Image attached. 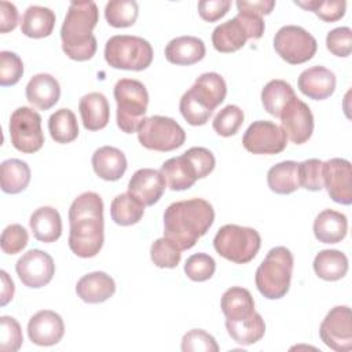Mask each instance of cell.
I'll return each mask as SVG.
<instances>
[{"mask_svg": "<svg viewBox=\"0 0 352 352\" xmlns=\"http://www.w3.org/2000/svg\"><path fill=\"white\" fill-rule=\"evenodd\" d=\"M69 248L82 258L95 257L104 241L103 201L99 194L87 191L80 194L69 209Z\"/></svg>", "mask_w": 352, "mask_h": 352, "instance_id": "1", "label": "cell"}, {"mask_svg": "<svg viewBox=\"0 0 352 352\" xmlns=\"http://www.w3.org/2000/svg\"><path fill=\"white\" fill-rule=\"evenodd\" d=\"M214 221L213 206L202 198L170 204L164 212V236L173 241L180 250L191 249Z\"/></svg>", "mask_w": 352, "mask_h": 352, "instance_id": "2", "label": "cell"}, {"mask_svg": "<svg viewBox=\"0 0 352 352\" xmlns=\"http://www.w3.org/2000/svg\"><path fill=\"white\" fill-rule=\"evenodd\" d=\"M99 21V11L95 1H72L60 28L62 50L73 60L84 62L91 59L98 48L94 28Z\"/></svg>", "mask_w": 352, "mask_h": 352, "instance_id": "3", "label": "cell"}, {"mask_svg": "<svg viewBox=\"0 0 352 352\" xmlns=\"http://www.w3.org/2000/svg\"><path fill=\"white\" fill-rule=\"evenodd\" d=\"M226 95L227 85L224 78L214 72L204 73L183 94L179 103L180 113L190 125H204L210 118L213 110L223 103Z\"/></svg>", "mask_w": 352, "mask_h": 352, "instance_id": "4", "label": "cell"}, {"mask_svg": "<svg viewBox=\"0 0 352 352\" xmlns=\"http://www.w3.org/2000/svg\"><path fill=\"white\" fill-rule=\"evenodd\" d=\"M294 258L285 246L272 248L256 271V286L268 300L286 296L290 287Z\"/></svg>", "mask_w": 352, "mask_h": 352, "instance_id": "5", "label": "cell"}, {"mask_svg": "<svg viewBox=\"0 0 352 352\" xmlns=\"http://www.w3.org/2000/svg\"><path fill=\"white\" fill-rule=\"evenodd\" d=\"M265 29L263 16L249 11L238 10V14L220 25L212 33V44L216 51L228 54L241 50L248 38L257 40Z\"/></svg>", "mask_w": 352, "mask_h": 352, "instance_id": "6", "label": "cell"}, {"mask_svg": "<svg viewBox=\"0 0 352 352\" xmlns=\"http://www.w3.org/2000/svg\"><path fill=\"white\" fill-rule=\"evenodd\" d=\"M117 102V125L125 133L138 131L148 104V92L143 82L135 78H121L114 85Z\"/></svg>", "mask_w": 352, "mask_h": 352, "instance_id": "7", "label": "cell"}, {"mask_svg": "<svg viewBox=\"0 0 352 352\" xmlns=\"http://www.w3.org/2000/svg\"><path fill=\"white\" fill-rule=\"evenodd\" d=\"M151 44L139 36L116 34L106 41L104 59L114 69L140 72L153 62Z\"/></svg>", "mask_w": 352, "mask_h": 352, "instance_id": "8", "label": "cell"}, {"mask_svg": "<svg viewBox=\"0 0 352 352\" xmlns=\"http://www.w3.org/2000/svg\"><path fill=\"white\" fill-rule=\"evenodd\" d=\"M261 246L260 234L252 227L226 224L219 228L213 239L214 250L224 258L246 264L252 261Z\"/></svg>", "mask_w": 352, "mask_h": 352, "instance_id": "9", "label": "cell"}, {"mask_svg": "<svg viewBox=\"0 0 352 352\" xmlns=\"http://www.w3.org/2000/svg\"><path fill=\"white\" fill-rule=\"evenodd\" d=\"M139 143L154 151H172L183 146L186 140L184 129L170 117H144L138 128Z\"/></svg>", "mask_w": 352, "mask_h": 352, "instance_id": "10", "label": "cell"}, {"mask_svg": "<svg viewBox=\"0 0 352 352\" xmlns=\"http://www.w3.org/2000/svg\"><path fill=\"white\" fill-rule=\"evenodd\" d=\"M274 48L287 63L300 65L314 58L318 50V43L304 28L286 25L275 33Z\"/></svg>", "mask_w": 352, "mask_h": 352, "instance_id": "11", "label": "cell"}, {"mask_svg": "<svg viewBox=\"0 0 352 352\" xmlns=\"http://www.w3.org/2000/svg\"><path fill=\"white\" fill-rule=\"evenodd\" d=\"M10 138L12 146L25 154L38 151L44 144L41 117L30 107L22 106L14 110L10 118Z\"/></svg>", "mask_w": 352, "mask_h": 352, "instance_id": "12", "label": "cell"}, {"mask_svg": "<svg viewBox=\"0 0 352 352\" xmlns=\"http://www.w3.org/2000/svg\"><path fill=\"white\" fill-rule=\"evenodd\" d=\"M242 144L253 154H278L286 148L287 136L275 122L258 120L248 126Z\"/></svg>", "mask_w": 352, "mask_h": 352, "instance_id": "13", "label": "cell"}, {"mask_svg": "<svg viewBox=\"0 0 352 352\" xmlns=\"http://www.w3.org/2000/svg\"><path fill=\"white\" fill-rule=\"evenodd\" d=\"M320 340L330 349L348 352L352 348V316L351 308L337 305L324 316L319 327Z\"/></svg>", "mask_w": 352, "mask_h": 352, "instance_id": "14", "label": "cell"}, {"mask_svg": "<svg viewBox=\"0 0 352 352\" xmlns=\"http://www.w3.org/2000/svg\"><path fill=\"white\" fill-rule=\"evenodd\" d=\"M15 271L25 286L38 289L51 282L55 274V264L47 252L30 249L16 261Z\"/></svg>", "mask_w": 352, "mask_h": 352, "instance_id": "15", "label": "cell"}, {"mask_svg": "<svg viewBox=\"0 0 352 352\" xmlns=\"http://www.w3.org/2000/svg\"><path fill=\"white\" fill-rule=\"evenodd\" d=\"M282 129L287 139L296 144L305 143L314 132V116L309 106L298 99L293 98L279 116Z\"/></svg>", "mask_w": 352, "mask_h": 352, "instance_id": "16", "label": "cell"}, {"mask_svg": "<svg viewBox=\"0 0 352 352\" xmlns=\"http://www.w3.org/2000/svg\"><path fill=\"white\" fill-rule=\"evenodd\" d=\"M351 162L344 158H331L323 162V187L330 198L341 205L352 202Z\"/></svg>", "mask_w": 352, "mask_h": 352, "instance_id": "17", "label": "cell"}, {"mask_svg": "<svg viewBox=\"0 0 352 352\" xmlns=\"http://www.w3.org/2000/svg\"><path fill=\"white\" fill-rule=\"evenodd\" d=\"M65 334V323L59 314L51 309L36 312L28 323V336L30 341L40 346L58 344Z\"/></svg>", "mask_w": 352, "mask_h": 352, "instance_id": "18", "label": "cell"}, {"mask_svg": "<svg viewBox=\"0 0 352 352\" xmlns=\"http://www.w3.org/2000/svg\"><path fill=\"white\" fill-rule=\"evenodd\" d=\"M166 187L162 173L157 169H138L128 183V192L144 206H151L160 201Z\"/></svg>", "mask_w": 352, "mask_h": 352, "instance_id": "19", "label": "cell"}, {"mask_svg": "<svg viewBox=\"0 0 352 352\" xmlns=\"http://www.w3.org/2000/svg\"><path fill=\"white\" fill-rule=\"evenodd\" d=\"M336 74L323 66L305 69L297 80L298 89L314 100H323L331 96L336 89Z\"/></svg>", "mask_w": 352, "mask_h": 352, "instance_id": "20", "label": "cell"}, {"mask_svg": "<svg viewBox=\"0 0 352 352\" xmlns=\"http://www.w3.org/2000/svg\"><path fill=\"white\" fill-rule=\"evenodd\" d=\"M28 102L38 110H48L55 106L60 96V85L58 80L47 73L33 76L25 89Z\"/></svg>", "mask_w": 352, "mask_h": 352, "instance_id": "21", "label": "cell"}, {"mask_svg": "<svg viewBox=\"0 0 352 352\" xmlns=\"http://www.w3.org/2000/svg\"><path fill=\"white\" fill-rule=\"evenodd\" d=\"M116 292L114 279L102 271L84 275L76 285L77 296L88 304H99L109 300Z\"/></svg>", "mask_w": 352, "mask_h": 352, "instance_id": "22", "label": "cell"}, {"mask_svg": "<svg viewBox=\"0 0 352 352\" xmlns=\"http://www.w3.org/2000/svg\"><path fill=\"white\" fill-rule=\"evenodd\" d=\"M206 54L205 43L194 36H180L170 40L165 47L168 62L180 66H190L204 59Z\"/></svg>", "mask_w": 352, "mask_h": 352, "instance_id": "23", "label": "cell"}, {"mask_svg": "<svg viewBox=\"0 0 352 352\" xmlns=\"http://www.w3.org/2000/svg\"><path fill=\"white\" fill-rule=\"evenodd\" d=\"M125 154L113 146H103L92 154V168L95 173L107 182H116L126 170Z\"/></svg>", "mask_w": 352, "mask_h": 352, "instance_id": "24", "label": "cell"}, {"mask_svg": "<svg viewBox=\"0 0 352 352\" xmlns=\"http://www.w3.org/2000/svg\"><path fill=\"white\" fill-rule=\"evenodd\" d=\"M160 172L162 173L166 186L173 191L187 190L199 179L195 166L184 154L166 160Z\"/></svg>", "mask_w": 352, "mask_h": 352, "instance_id": "25", "label": "cell"}, {"mask_svg": "<svg viewBox=\"0 0 352 352\" xmlns=\"http://www.w3.org/2000/svg\"><path fill=\"white\" fill-rule=\"evenodd\" d=\"M78 110L85 129H103L110 120V107L106 96L100 92H89L80 99Z\"/></svg>", "mask_w": 352, "mask_h": 352, "instance_id": "26", "label": "cell"}, {"mask_svg": "<svg viewBox=\"0 0 352 352\" xmlns=\"http://www.w3.org/2000/svg\"><path fill=\"white\" fill-rule=\"evenodd\" d=\"M346 216L333 209L322 210L314 221L315 238L322 243H338L346 236Z\"/></svg>", "mask_w": 352, "mask_h": 352, "instance_id": "27", "label": "cell"}, {"mask_svg": "<svg viewBox=\"0 0 352 352\" xmlns=\"http://www.w3.org/2000/svg\"><path fill=\"white\" fill-rule=\"evenodd\" d=\"M34 238L44 243H51L62 235V219L59 212L52 206H41L36 209L29 220Z\"/></svg>", "mask_w": 352, "mask_h": 352, "instance_id": "28", "label": "cell"}, {"mask_svg": "<svg viewBox=\"0 0 352 352\" xmlns=\"http://www.w3.org/2000/svg\"><path fill=\"white\" fill-rule=\"evenodd\" d=\"M220 305L226 320L231 322L246 320L256 312L254 300L250 292L239 286H232L227 289L221 296Z\"/></svg>", "mask_w": 352, "mask_h": 352, "instance_id": "29", "label": "cell"}, {"mask_svg": "<svg viewBox=\"0 0 352 352\" xmlns=\"http://www.w3.org/2000/svg\"><path fill=\"white\" fill-rule=\"evenodd\" d=\"M55 14L52 10L41 6H30L22 15L21 32L32 38H43L52 33L55 26Z\"/></svg>", "mask_w": 352, "mask_h": 352, "instance_id": "30", "label": "cell"}, {"mask_svg": "<svg viewBox=\"0 0 352 352\" xmlns=\"http://www.w3.org/2000/svg\"><path fill=\"white\" fill-rule=\"evenodd\" d=\"M314 271L323 280H338L348 272V257L337 249L320 250L314 258Z\"/></svg>", "mask_w": 352, "mask_h": 352, "instance_id": "31", "label": "cell"}, {"mask_svg": "<svg viewBox=\"0 0 352 352\" xmlns=\"http://www.w3.org/2000/svg\"><path fill=\"white\" fill-rule=\"evenodd\" d=\"M267 183L271 191L276 194H292L300 188L298 162L282 161L270 168L267 173Z\"/></svg>", "mask_w": 352, "mask_h": 352, "instance_id": "32", "label": "cell"}, {"mask_svg": "<svg viewBox=\"0 0 352 352\" xmlns=\"http://www.w3.org/2000/svg\"><path fill=\"white\" fill-rule=\"evenodd\" d=\"M30 182L29 165L18 158H10L1 162L0 184L7 194H18L23 191Z\"/></svg>", "mask_w": 352, "mask_h": 352, "instance_id": "33", "label": "cell"}, {"mask_svg": "<svg viewBox=\"0 0 352 352\" xmlns=\"http://www.w3.org/2000/svg\"><path fill=\"white\" fill-rule=\"evenodd\" d=\"M293 98H296V94L292 85L287 81L279 78L268 81L261 91V102L264 110L278 118Z\"/></svg>", "mask_w": 352, "mask_h": 352, "instance_id": "34", "label": "cell"}, {"mask_svg": "<svg viewBox=\"0 0 352 352\" xmlns=\"http://www.w3.org/2000/svg\"><path fill=\"white\" fill-rule=\"evenodd\" d=\"M226 329L230 337L239 345H252L260 341L265 333L264 319L254 312L249 319L241 322L226 320Z\"/></svg>", "mask_w": 352, "mask_h": 352, "instance_id": "35", "label": "cell"}, {"mask_svg": "<svg viewBox=\"0 0 352 352\" xmlns=\"http://www.w3.org/2000/svg\"><path fill=\"white\" fill-rule=\"evenodd\" d=\"M110 214L116 224L126 227L140 221L144 214V205L129 192L117 195L110 205Z\"/></svg>", "mask_w": 352, "mask_h": 352, "instance_id": "36", "label": "cell"}, {"mask_svg": "<svg viewBox=\"0 0 352 352\" xmlns=\"http://www.w3.org/2000/svg\"><path fill=\"white\" fill-rule=\"evenodd\" d=\"M48 131L56 143H70L78 136V124L70 109H59L48 120Z\"/></svg>", "mask_w": 352, "mask_h": 352, "instance_id": "37", "label": "cell"}, {"mask_svg": "<svg viewBox=\"0 0 352 352\" xmlns=\"http://www.w3.org/2000/svg\"><path fill=\"white\" fill-rule=\"evenodd\" d=\"M139 6L135 0H111L104 7V18L113 28H128L136 22Z\"/></svg>", "mask_w": 352, "mask_h": 352, "instance_id": "38", "label": "cell"}, {"mask_svg": "<svg viewBox=\"0 0 352 352\" xmlns=\"http://www.w3.org/2000/svg\"><path fill=\"white\" fill-rule=\"evenodd\" d=\"M180 248L166 236L158 238L150 248L151 261L160 268H175L180 263Z\"/></svg>", "mask_w": 352, "mask_h": 352, "instance_id": "39", "label": "cell"}, {"mask_svg": "<svg viewBox=\"0 0 352 352\" xmlns=\"http://www.w3.org/2000/svg\"><path fill=\"white\" fill-rule=\"evenodd\" d=\"M243 111L236 104H228L221 109L213 118V129L217 135L228 138L238 132L243 124Z\"/></svg>", "mask_w": 352, "mask_h": 352, "instance_id": "40", "label": "cell"}, {"mask_svg": "<svg viewBox=\"0 0 352 352\" xmlns=\"http://www.w3.org/2000/svg\"><path fill=\"white\" fill-rule=\"evenodd\" d=\"M298 7L315 12L324 22H336L345 15L346 3L344 0H308V1H294Z\"/></svg>", "mask_w": 352, "mask_h": 352, "instance_id": "41", "label": "cell"}, {"mask_svg": "<svg viewBox=\"0 0 352 352\" xmlns=\"http://www.w3.org/2000/svg\"><path fill=\"white\" fill-rule=\"evenodd\" d=\"M216 261L206 253H195L186 260L184 272L194 282H205L213 276Z\"/></svg>", "mask_w": 352, "mask_h": 352, "instance_id": "42", "label": "cell"}, {"mask_svg": "<svg viewBox=\"0 0 352 352\" xmlns=\"http://www.w3.org/2000/svg\"><path fill=\"white\" fill-rule=\"evenodd\" d=\"M300 187L309 191L323 188V162L318 158H309L298 162Z\"/></svg>", "mask_w": 352, "mask_h": 352, "instance_id": "43", "label": "cell"}, {"mask_svg": "<svg viewBox=\"0 0 352 352\" xmlns=\"http://www.w3.org/2000/svg\"><path fill=\"white\" fill-rule=\"evenodd\" d=\"M23 74L22 59L11 51L0 52V84L3 87L15 85Z\"/></svg>", "mask_w": 352, "mask_h": 352, "instance_id": "44", "label": "cell"}, {"mask_svg": "<svg viewBox=\"0 0 352 352\" xmlns=\"http://www.w3.org/2000/svg\"><path fill=\"white\" fill-rule=\"evenodd\" d=\"M0 351L1 352H15L21 348L23 336L22 329L15 318L12 316H1L0 318Z\"/></svg>", "mask_w": 352, "mask_h": 352, "instance_id": "45", "label": "cell"}, {"mask_svg": "<svg viewBox=\"0 0 352 352\" xmlns=\"http://www.w3.org/2000/svg\"><path fill=\"white\" fill-rule=\"evenodd\" d=\"M183 352H217L219 345L212 334L202 329H192L182 338Z\"/></svg>", "mask_w": 352, "mask_h": 352, "instance_id": "46", "label": "cell"}, {"mask_svg": "<svg viewBox=\"0 0 352 352\" xmlns=\"http://www.w3.org/2000/svg\"><path fill=\"white\" fill-rule=\"evenodd\" d=\"M29 242V234L25 227L21 224H10L7 226L0 238L1 250L7 254H16L22 252Z\"/></svg>", "mask_w": 352, "mask_h": 352, "instance_id": "47", "label": "cell"}, {"mask_svg": "<svg viewBox=\"0 0 352 352\" xmlns=\"http://www.w3.org/2000/svg\"><path fill=\"white\" fill-rule=\"evenodd\" d=\"M327 50L340 58H346L352 51V30L348 26H341L330 30L326 36Z\"/></svg>", "mask_w": 352, "mask_h": 352, "instance_id": "48", "label": "cell"}, {"mask_svg": "<svg viewBox=\"0 0 352 352\" xmlns=\"http://www.w3.org/2000/svg\"><path fill=\"white\" fill-rule=\"evenodd\" d=\"M183 154L192 162L199 179L206 177L214 169V165H216L214 155L210 150L205 147H191Z\"/></svg>", "mask_w": 352, "mask_h": 352, "instance_id": "49", "label": "cell"}, {"mask_svg": "<svg viewBox=\"0 0 352 352\" xmlns=\"http://www.w3.org/2000/svg\"><path fill=\"white\" fill-rule=\"evenodd\" d=\"M230 7V0H201L198 3V12L204 21L216 22L228 12Z\"/></svg>", "mask_w": 352, "mask_h": 352, "instance_id": "50", "label": "cell"}, {"mask_svg": "<svg viewBox=\"0 0 352 352\" xmlns=\"http://www.w3.org/2000/svg\"><path fill=\"white\" fill-rule=\"evenodd\" d=\"M19 14L16 7L10 1H0V32L7 33L16 28Z\"/></svg>", "mask_w": 352, "mask_h": 352, "instance_id": "51", "label": "cell"}, {"mask_svg": "<svg viewBox=\"0 0 352 352\" xmlns=\"http://www.w3.org/2000/svg\"><path fill=\"white\" fill-rule=\"evenodd\" d=\"M275 7L274 0H253V1H245V0H238L236 1V8L253 12L256 15H268Z\"/></svg>", "mask_w": 352, "mask_h": 352, "instance_id": "52", "label": "cell"}, {"mask_svg": "<svg viewBox=\"0 0 352 352\" xmlns=\"http://www.w3.org/2000/svg\"><path fill=\"white\" fill-rule=\"evenodd\" d=\"M1 275V297H0V304L4 307L7 305L12 297H14V292H15V286L12 279L8 276V274L6 271H0Z\"/></svg>", "mask_w": 352, "mask_h": 352, "instance_id": "53", "label": "cell"}]
</instances>
